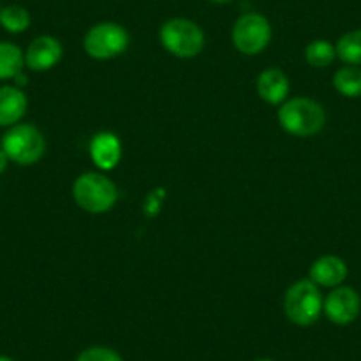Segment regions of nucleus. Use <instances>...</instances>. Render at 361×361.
Here are the masks:
<instances>
[{
    "instance_id": "obj_14",
    "label": "nucleus",
    "mask_w": 361,
    "mask_h": 361,
    "mask_svg": "<svg viewBox=\"0 0 361 361\" xmlns=\"http://www.w3.org/2000/svg\"><path fill=\"white\" fill-rule=\"evenodd\" d=\"M25 54L13 43H0V80H15L23 71Z\"/></svg>"
},
{
    "instance_id": "obj_9",
    "label": "nucleus",
    "mask_w": 361,
    "mask_h": 361,
    "mask_svg": "<svg viewBox=\"0 0 361 361\" xmlns=\"http://www.w3.org/2000/svg\"><path fill=\"white\" fill-rule=\"evenodd\" d=\"M62 44L54 36H39L29 44L25 51V66L32 71H50L61 62Z\"/></svg>"
},
{
    "instance_id": "obj_13",
    "label": "nucleus",
    "mask_w": 361,
    "mask_h": 361,
    "mask_svg": "<svg viewBox=\"0 0 361 361\" xmlns=\"http://www.w3.org/2000/svg\"><path fill=\"white\" fill-rule=\"evenodd\" d=\"M27 96L16 85L0 87V126H15L27 112Z\"/></svg>"
},
{
    "instance_id": "obj_15",
    "label": "nucleus",
    "mask_w": 361,
    "mask_h": 361,
    "mask_svg": "<svg viewBox=\"0 0 361 361\" xmlns=\"http://www.w3.org/2000/svg\"><path fill=\"white\" fill-rule=\"evenodd\" d=\"M333 87L345 98L361 96V69L357 66H343L333 76Z\"/></svg>"
},
{
    "instance_id": "obj_6",
    "label": "nucleus",
    "mask_w": 361,
    "mask_h": 361,
    "mask_svg": "<svg viewBox=\"0 0 361 361\" xmlns=\"http://www.w3.org/2000/svg\"><path fill=\"white\" fill-rule=\"evenodd\" d=\"M128 44H130V36L126 29L116 22L96 23L87 30L83 37V50L90 59H96V61L119 57L126 51Z\"/></svg>"
},
{
    "instance_id": "obj_10",
    "label": "nucleus",
    "mask_w": 361,
    "mask_h": 361,
    "mask_svg": "<svg viewBox=\"0 0 361 361\" xmlns=\"http://www.w3.org/2000/svg\"><path fill=\"white\" fill-rule=\"evenodd\" d=\"M90 159L102 170H112L119 165L123 158V144L119 137L110 131H103L92 137L89 145Z\"/></svg>"
},
{
    "instance_id": "obj_17",
    "label": "nucleus",
    "mask_w": 361,
    "mask_h": 361,
    "mask_svg": "<svg viewBox=\"0 0 361 361\" xmlns=\"http://www.w3.org/2000/svg\"><path fill=\"white\" fill-rule=\"evenodd\" d=\"M0 25L9 34H22L30 27V15L25 8L18 4H11L0 9Z\"/></svg>"
},
{
    "instance_id": "obj_23",
    "label": "nucleus",
    "mask_w": 361,
    "mask_h": 361,
    "mask_svg": "<svg viewBox=\"0 0 361 361\" xmlns=\"http://www.w3.org/2000/svg\"><path fill=\"white\" fill-rule=\"evenodd\" d=\"M0 361H15V360H13V357H9V356H0Z\"/></svg>"
},
{
    "instance_id": "obj_20",
    "label": "nucleus",
    "mask_w": 361,
    "mask_h": 361,
    "mask_svg": "<svg viewBox=\"0 0 361 361\" xmlns=\"http://www.w3.org/2000/svg\"><path fill=\"white\" fill-rule=\"evenodd\" d=\"M8 163H9L8 154H6V152L0 149V173L6 172V169H8Z\"/></svg>"
},
{
    "instance_id": "obj_2",
    "label": "nucleus",
    "mask_w": 361,
    "mask_h": 361,
    "mask_svg": "<svg viewBox=\"0 0 361 361\" xmlns=\"http://www.w3.org/2000/svg\"><path fill=\"white\" fill-rule=\"evenodd\" d=\"M279 123L294 137H314L324 128L326 112L322 105L310 98H293L282 103L279 110Z\"/></svg>"
},
{
    "instance_id": "obj_24",
    "label": "nucleus",
    "mask_w": 361,
    "mask_h": 361,
    "mask_svg": "<svg viewBox=\"0 0 361 361\" xmlns=\"http://www.w3.org/2000/svg\"><path fill=\"white\" fill-rule=\"evenodd\" d=\"M255 361H273V360H269V357H262V360H255Z\"/></svg>"
},
{
    "instance_id": "obj_4",
    "label": "nucleus",
    "mask_w": 361,
    "mask_h": 361,
    "mask_svg": "<svg viewBox=\"0 0 361 361\" xmlns=\"http://www.w3.org/2000/svg\"><path fill=\"white\" fill-rule=\"evenodd\" d=\"M322 294L319 286L312 280H300L293 283L286 293V315L296 326H312L319 321L322 314Z\"/></svg>"
},
{
    "instance_id": "obj_7",
    "label": "nucleus",
    "mask_w": 361,
    "mask_h": 361,
    "mask_svg": "<svg viewBox=\"0 0 361 361\" xmlns=\"http://www.w3.org/2000/svg\"><path fill=\"white\" fill-rule=\"evenodd\" d=\"M271 41V25L266 16L246 13L232 27V44L243 55H259Z\"/></svg>"
},
{
    "instance_id": "obj_16",
    "label": "nucleus",
    "mask_w": 361,
    "mask_h": 361,
    "mask_svg": "<svg viewBox=\"0 0 361 361\" xmlns=\"http://www.w3.org/2000/svg\"><path fill=\"white\" fill-rule=\"evenodd\" d=\"M336 57L347 66H361V30L343 34L335 47Z\"/></svg>"
},
{
    "instance_id": "obj_21",
    "label": "nucleus",
    "mask_w": 361,
    "mask_h": 361,
    "mask_svg": "<svg viewBox=\"0 0 361 361\" xmlns=\"http://www.w3.org/2000/svg\"><path fill=\"white\" fill-rule=\"evenodd\" d=\"M15 80H16V87H23V85H27V76L23 75V71L20 73V75H16V76H15Z\"/></svg>"
},
{
    "instance_id": "obj_8",
    "label": "nucleus",
    "mask_w": 361,
    "mask_h": 361,
    "mask_svg": "<svg viewBox=\"0 0 361 361\" xmlns=\"http://www.w3.org/2000/svg\"><path fill=\"white\" fill-rule=\"evenodd\" d=\"M361 310L360 294L353 287H335L326 296L322 312L336 326H347L356 321Z\"/></svg>"
},
{
    "instance_id": "obj_22",
    "label": "nucleus",
    "mask_w": 361,
    "mask_h": 361,
    "mask_svg": "<svg viewBox=\"0 0 361 361\" xmlns=\"http://www.w3.org/2000/svg\"><path fill=\"white\" fill-rule=\"evenodd\" d=\"M207 2H213V4H228L232 0H207Z\"/></svg>"
},
{
    "instance_id": "obj_5",
    "label": "nucleus",
    "mask_w": 361,
    "mask_h": 361,
    "mask_svg": "<svg viewBox=\"0 0 361 361\" xmlns=\"http://www.w3.org/2000/svg\"><path fill=\"white\" fill-rule=\"evenodd\" d=\"M2 151L8 154L9 161L23 166L34 165L43 158L47 142L32 124H15L2 138Z\"/></svg>"
},
{
    "instance_id": "obj_11",
    "label": "nucleus",
    "mask_w": 361,
    "mask_h": 361,
    "mask_svg": "<svg viewBox=\"0 0 361 361\" xmlns=\"http://www.w3.org/2000/svg\"><path fill=\"white\" fill-rule=\"evenodd\" d=\"M257 92L260 99L267 105H280L287 102V96L290 92V83L286 73L276 68L266 69L257 78Z\"/></svg>"
},
{
    "instance_id": "obj_19",
    "label": "nucleus",
    "mask_w": 361,
    "mask_h": 361,
    "mask_svg": "<svg viewBox=\"0 0 361 361\" xmlns=\"http://www.w3.org/2000/svg\"><path fill=\"white\" fill-rule=\"evenodd\" d=\"M76 361H123L119 353H116L110 347H89V349L82 350L76 357Z\"/></svg>"
},
{
    "instance_id": "obj_3",
    "label": "nucleus",
    "mask_w": 361,
    "mask_h": 361,
    "mask_svg": "<svg viewBox=\"0 0 361 361\" xmlns=\"http://www.w3.org/2000/svg\"><path fill=\"white\" fill-rule=\"evenodd\" d=\"M163 48L173 57L193 59L204 50L206 36L195 22L188 18H172L159 29Z\"/></svg>"
},
{
    "instance_id": "obj_1",
    "label": "nucleus",
    "mask_w": 361,
    "mask_h": 361,
    "mask_svg": "<svg viewBox=\"0 0 361 361\" xmlns=\"http://www.w3.org/2000/svg\"><path fill=\"white\" fill-rule=\"evenodd\" d=\"M73 197L78 207L90 214L109 213L119 199L117 186L99 172H85L76 177Z\"/></svg>"
},
{
    "instance_id": "obj_18",
    "label": "nucleus",
    "mask_w": 361,
    "mask_h": 361,
    "mask_svg": "<svg viewBox=\"0 0 361 361\" xmlns=\"http://www.w3.org/2000/svg\"><path fill=\"white\" fill-rule=\"evenodd\" d=\"M336 57V50L329 41L324 39H315L312 43H308V47L305 48V59H307L308 64L312 68H328Z\"/></svg>"
},
{
    "instance_id": "obj_12",
    "label": "nucleus",
    "mask_w": 361,
    "mask_h": 361,
    "mask_svg": "<svg viewBox=\"0 0 361 361\" xmlns=\"http://www.w3.org/2000/svg\"><path fill=\"white\" fill-rule=\"evenodd\" d=\"M347 279V264L336 255L319 257L310 266V280L319 287H340Z\"/></svg>"
}]
</instances>
